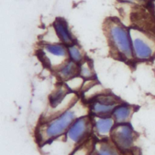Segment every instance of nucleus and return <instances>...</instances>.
Returning a JSON list of instances; mask_svg holds the SVG:
<instances>
[{
  "label": "nucleus",
  "instance_id": "4468645a",
  "mask_svg": "<svg viewBox=\"0 0 155 155\" xmlns=\"http://www.w3.org/2000/svg\"><path fill=\"white\" fill-rule=\"evenodd\" d=\"M94 145L92 139H87L77 147L71 155H90L93 152Z\"/></svg>",
  "mask_w": 155,
  "mask_h": 155
},
{
  "label": "nucleus",
  "instance_id": "7ed1b4c3",
  "mask_svg": "<svg viewBox=\"0 0 155 155\" xmlns=\"http://www.w3.org/2000/svg\"><path fill=\"white\" fill-rule=\"evenodd\" d=\"M134 58L148 61L155 56V33L138 28L129 30Z\"/></svg>",
  "mask_w": 155,
  "mask_h": 155
},
{
  "label": "nucleus",
  "instance_id": "f8f14e48",
  "mask_svg": "<svg viewBox=\"0 0 155 155\" xmlns=\"http://www.w3.org/2000/svg\"><path fill=\"white\" fill-rule=\"evenodd\" d=\"M116 107V105H108L94 100L91 105V110L96 116H110Z\"/></svg>",
  "mask_w": 155,
  "mask_h": 155
},
{
  "label": "nucleus",
  "instance_id": "f3484780",
  "mask_svg": "<svg viewBox=\"0 0 155 155\" xmlns=\"http://www.w3.org/2000/svg\"><path fill=\"white\" fill-rule=\"evenodd\" d=\"M84 82L82 77L76 76L66 81V85L68 88H70L73 91H77L78 90H81Z\"/></svg>",
  "mask_w": 155,
  "mask_h": 155
},
{
  "label": "nucleus",
  "instance_id": "423d86ee",
  "mask_svg": "<svg viewBox=\"0 0 155 155\" xmlns=\"http://www.w3.org/2000/svg\"><path fill=\"white\" fill-rule=\"evenodd\" d=\"M93 128V122L88 116L78 117L67 132L68 139L73 143H81L88 139Z\"/></svg>",
  "mask_w": 155,
  "mask_h": 155
},
{
  "label": "nucleus",
  "instance_id": "0eeeda50",
  "mask_svg": "<svg viewBox=\"0 0 155 155\" xmlns=\"http://www.w3.org/2000/svg\"><path fill=\"white\" fill-rule=\"evenodd\" d=\"M53 28L60 41L64 45L73 44V37L68 28L67 22L62 18L56 19L53 23Z\"/></svg>",
  "mask_w": 155,
  "mask_h": 155
},
{
  "label": "nucleus",
  "instance_id": "1a4fd4ad",
  "mask_svg": "<svg viewBox=\"0 0 155 155\" xmlns=\"http://www.w3.org/2000/svg\"><path fill=\"white\" fill-rule=\"evenodd\" d=\"M134 107L129 105H119L114 110L112 113L113 118L117 124H127L130 120Z\"/></svg>",
  "mask_w": 155,
  "mask_h": 155
},
{
  "label": "nucleus",
  "instance_id": "f257e3e1",
  "mask_svg": "<svg viewBox=\"0 0 155 155\" xmlns=\"http://www.w3.org/2000/svg\"><path fill=\"white\" fill-rule=\"evenodd\" d=\"M73 107L61 115L41 124L38 130V140L41 143L55 139L67 132L72 124L77 119Z\"/></svg>",
  "mask_w": 155,
  "mask_h": 155
},
{
  "label": "nucleus",
  "instance_id": "6ab92c4d",
  "mask_svg": "<svg viewBox=\"0 0 155 155\" xmlns=\"http://www.w3.org/2000/svg\"><path fill=\"white\" fill-rule=\"evenodd\" d=\"M153 12L154 16H155V0H154V2H153Z\"/></svg>",
  "mask_w": 155,
  "mask_h": 155
},
{
  "label": "nucleus",
  "instance_id": "6e6552de",
  "mask_svg": "<svg viewBox=\"0 0 155 155\" xmlns=\"http://www.w3.org/2000/svg\"><path fill=\"white\" fill-rule=\"evenodd\" d=\"M93 121V126L96 131L102 136L111 133L115 122L114 119L110 116H96Z\"/></svg>",
  "mask_w": 155,
  "mask_h": 155
},
{
  "label": "nucleus",
  "instance_id": "a211bd4d",
  "mask_svg": "<svg viewBox=\"0 0 155 155\" xmlns=\"http://www.w3.org/2000/svg\"><path fill=\"white\" fill-rule=\"evenodd\" d=\"M124 2H127V3H134L135 2L136 0H119Z\"/></svg>",
  "mask_w": 155,
  "mask_h": 155
},
{
  "label": "nucleus",
  "instance_id": "dca6fc26",
  "mask_svg": "<svg viewBox=\"0 0 155 155\" xmlns=\"http://www.w3.org/2000/svg\"><path fill=\"white\" fill-rule=\"evenodd\" d=\"M79 74L86 79H92L94 76V71L91 64L88 61H84L79 65Z\"/></svg>",
  "mask_w": 155,
  "mask_h": 155
},
{
  "label": "nucleus",
  "instance_id": "2eb2a0df",
  "mask_svg": "<svg viewBox=\"0 0 155 155\" xmlns=\"http://www.w3.org/2000/svg\"><path fill=\"white\" fill-rule=\"evenodd\" d=\"M68 58L71 61L76 63H81L84 59V53L81 48L76 44L68 45L67 48Z\"/></svg>",
  "mask_w": 155,
  "mask_h": 155
},
{
  "label": "nucleus",
  "instance_id": "9d476101",
  "mask_svg": "<svg viewBox=\"0 0 155 155\" xmlns=\"http://www.w3.org/2000/svg\"><path fill=\"white\" fill-rule=\"evenodd\" d=\"M59 78L64 81L77 76L79 73V66L78 63L72 61H68L59 70L57 71Z\"/></svg>",
  "mask_w": 155,
  "mask_h": 155
},
{
  "label": "nucleus",
  "instance_id": "aec40b11",
  "mask_svg": "<svg viewBox=\"0 0 155 155\" xmlns=\"http://www.w3.org/2000/svg\"><path fill=\"white\" fill-rule=\"evenodd\" d=\"M90 155H98L96 152H93Z\"/></svg>",
  "mask_w": 155,
  "mask_h": 155
},
{
  "label": "nucleus",
  "instance_id": "39448f33",
  "mask_svg": "<svg viewBox=\"0 0 155 155\" xmlns=\"http://www.w3.org/2000/svg\"><path fill=\"white\" fill-rule=\"evenodd\" d=\"M110 136L111 142L119 151L125 153L132 149L136 135L131 127L128 124L114 126Z\"/></svg>",
  "mask_w": 155,
  "mask_h": 155
},
{
  "label": "nucleus",
  "instance_id": "9b49d317",
  "mask_svg": "<svg viewBox=\"0 0 155 155\" xmlns=\"http://www.w3.org/2000/svg\"><path fill=\"white\" fill-rule=\"evenodd\" d=\"M69 93V88L65 84L58 85L50 96L49 102L50 107L52 108H56L63 102Z\"/></svg>",
  "mask_w": 155,
  "mask_h": 155
},
{
  "label": "nucleus",
  "instance_id": "f03ea898",
  "mask_svg": "<svg viewBox=\"0 0 155 155\" xmlns=\"http://www.w3.org/2000/svg\"><path fill=\"white\" fill-rule=\"evenodd\" d=\"M107 34L111 48L122 58L126 60L134 59L129 30L115 20L107 25Z\"/></svg>",
  "mask_w": 155,
  "mask_h": 155
},
{
  "label": "nucleus",
  "instance_id": "20e7f679",
  "mask_svg": "<svg viewBox=\"0 0 155 155\" xmlns=\"http://www.w3.org/2000/svg\"><path fill=\"white\" fill-rule=\"evenodd\" d=\"M41 57L44 63L57 71L68 61L67 48L61 43L44 44Z\"/></svg>",
  "mask_w": 155,
  "mask_h": 155
},
{
  "label": "nucleus",
  "instance_id": "412c9836",
  "mask_svg": "<svg viewBox=\"0 0 155 155\" xmlns=\"http://www.w3.org/2000/svg\"><path fill=\"white\" fill-rule=\"evenodd\" d=\"M144 1H145V0H144Z\"/></svg>",
  "mask_w": 155,
  "mask_h": 155
},
{
  "label": "nucleus",
  "instance_id": "ddd939ff",
  "mask_svg": "<svg viewBox=\"0 0 155 155\" xmlns=\"http://www.w3.org/2000/svg\"><path fill=\"white\" fill-rule=\"evenodd\" d=\"M94 148L98 155H120L118 152L119 150L113 142L102 140L96 143Z\"/></svg>",
  "mask_w": 155,
  "mask_h": 155
}]
</instances>
